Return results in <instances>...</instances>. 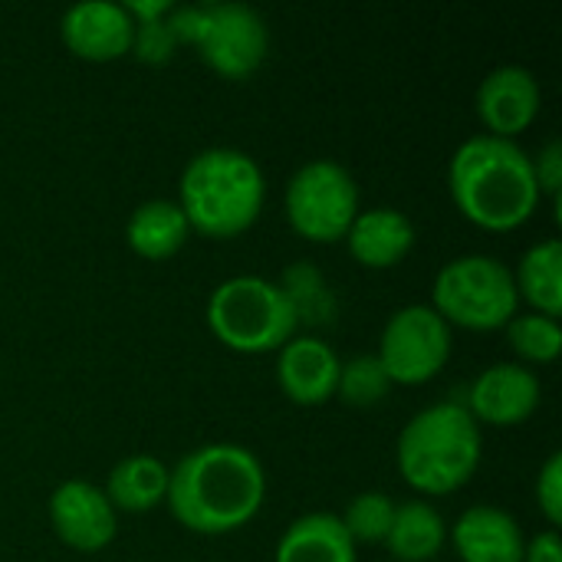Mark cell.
<instances>
[{
	"mask_svg": "<svg viewBox=\"0 0 562 562\" xmlns=\"http://www.w3.org/2000/svg\"><path fill=\"white\" fill-rule=\"evenodd\" d=\"M267 494L260 458L234 441L201 445L168 477V507L194 533H234L247 527Z\"/></svg>",
	"mask_w": 562,
	"mask_h": 562,
	"instance_id": "cell-1",
	"label": "cell"
},
{
	"mask_svg": "<svg viewBox=\"0 0 562 562\" xmlns=\"http://www.w3.org/2000/svg\"><path fill=\"white\" fill-rule=\"evenodd\" d=\"M448 188L458 211L487 231H514L530 221L540 204L533 158L514 138L487 132L471 135L454 148Z\"/></svg>",
	"mask_w": 562,
	"mask_h": 562,
	"instance_id": "cell-2",
	"label": "cell"
},
{
	"mask_svg": "<svg viewBox=\"0 0 562 562\" xmlns=\"http://www.w3.org/2000/svg\"><path fill=\"white\" fill-rule=\"evenodd\" d=\"M267 198V181L254 155L234 145H211L198 151L178 181V204L191 224L207 237H237L247 231Z\"/></svg>",
	"mask_w": 562,
	"mask_h": 562,
	"instance_id": "cell-3",
	"label": "cell"
},
{
	"mask_svg": "<svg viewBox=\"0 0 562 562\" xmlns=\"http://www.w3.org/2000/svg\"><path fill=\"white\" fill-rule=\"evenodd\" d=\"M481 454V425L458 398L422 408L402 428L395 448L405 484L431 497L464 487L477 474Z\"/></svg>",
	"mask_w": 562,
	"mask_h": 562,
	"instance_id": "cell-4",
	"label": "cell"
},
{
	"mask_svg": "<svg viewBox=\"0 0 562 562\" xmlns=\"http://www.w3.org/2000/svg\"><path fill=\"white\" fill-rule=\"evenodd\" d=\"M207 326L227 349L257 356L290 342L300 323L280 283L257 273H237L214 286Z\"/></svg>",
	"mask_w": 562,
	"mask_h": 562,
	"instance_id": "cell-5",
	"label": "cell"
},
{
	"mask_svg": "<svg viewBox=\"0 0 562 562\" xmlns=\"http://www.w3.org/2000/svg\"><path fill=\"white\" fill-rule=\"evenodd\" d=\"M431 306L448 326L504 329L520 306L514 270L491 254H464L448 260L431 286Z\"/></svg>",
	"mask_w": 562,
	"mask_h": 562,
	"instance_id": "cell-6",
	"label": "cell"
},
{
	"mask_svg": "<svg viewBox=\"0 0 562 562\" xmlns=\"http://www.w3.org/2000/svg\"><path fill=\"white\" fill-rule=\"evenodd\" d=\"M283 207L300 237L333 244L349 234L356 214L362 211L359 184L336 158H313L290 175Z\"/></svg>",
	"mask_w": 562,
	"mask_h": 562,
	"instance_id": "cell-7",
	"label": "cell"
},
{
	"mask_svg": "<svg viewBox=\"0 0 562 562\" xmlns=\"http://www.w3.org/2000/svg\"><path fill=\"white\" fill-rule=\"evenodd\" d=\"M375 356L392 385H422L448 366L451 326L431 303H408L389 316Z\"/></svg>",
	"mask_w": 562,
	"mask_h": 562,
	"instance_id": "cell-8",
	"label": "cell"
},
{
	"mask_svg": "<svg viewBox=\"0 0 562 562\" xmlns=\"http://www.w3.org/2000/svg\"><path fill=\"white\" fill-rule=\"evenodd\" d=\"M201 7L204 20L194 46L204 63L227 79H247L257 72L270 49V30L260 10L240 0H211Z\"/></svg>",
	"mask_w": 562,
	"mask_h": 562,
	"instance_id": "cell-9",
	"label": "cell"
},
{
	"mask_svg": "<svg viewBox=\"0 0 562 562\" xmlns=\"http://www.w3.org/2000/svg\"><path fill=\"white\" fill-rule=\"evenodd\" d=\"M543 385L537 372L524 362H494L468 389L464 408L477 425H520L540 408Z\"/></svg>",
	"mask_w": 562,
	"mask_h": 562,
	"instance_id": "cell-10",
	"label": "cell"
},
{
	"mask_svg": "<svg viewBox=\"0 0 562 562\" xmlns=\"http://www.w3.org/2000/svg\"><path fill=\"white\" fill-rule=\"evenodd\" d=\"M49 524L56 537L79 553H95L109 547L119 530L115 507L109 504L105 491L79 477L63 481L49 494Z\"/></svg>",
	"mask_w": 562,
	"mask_h": 562,
	"instance_id": "cell-11",
	"label": "cell"
},
{
	"mask_svg": "<svg viewBox=\"0 0 562 562\" xmlns=\"http://www.w3.org/2000/svg\"><path fill=\"white\" fill-rule=\"evenodd\" d=\"M63 43L92 63H109L132 53L135 20L125 3L115 0H79L63 10L59 16Z\"/></svg>",
	"mask_w": 562,
	"mask_h": 562,
	"instance_id": "cell-12",
	"label": "cell"
},
{
	"mask_svg": "<svg viewBox=\"0 0 562 562\" xmlns=\"http://www.w3.org/2000/svg\"><path fill=\"white\" fill-rule=\"evenodd\" d=\"M540 79L520 63H504L491 69L477 86V115L491 128L487 135L514 138L540 115Z\"/></svg>",
	"mask_w": 562,
	"mask_h": 562,
	"instance_id": "cell-13",
	"label": "cell"
},
{
	"mask_svg": "<svg viewBox=\"0 0 562 562\" xmlns=\"http://www.w3.org/2000/svg\"><path fill=\"white\" fill-rule=\"evenodd\" d=\"M277 379L280 389L296 405H323L336 395L342 359L319 336H293L277 349Z\"/></svg>",
	"mask_w": 562,
	"mask_h": 562,
	"instance_id": "cell-14",
	"label": "cell"
},
{
	"mask_svg": "<svg viewBox=\"0 0 562 562\" xmlns=\"http://www.w3.org/2000/svg\"><path fill=\"white\" fill-rule=\"evenodd\" d=\"M454 553L464 562H524V530L517 517L494 504L468 507L451 527Z\"/></svg>",
	"mask_w": 562,
	"mask_h": 562,
	"instance_id": "cell-15",
	"label": "cell"
},
{
	"mask_svg": "<svg viewBox=\"0 0 562 562\" xmlns=\"http://www.w3.org/2000/svg\"><path fill=\"white\" fill-rule=\"evenodd\" d=\"M346 244L362 267L385 270L405 260L415 247V224L395 207H369L356 214Z\"/></svg>",
	"mask_w": 562,
	"mask_h": 562,
	"instance_id": "cell-16",
	"label": "cell"
},
{
	"mask_svg": "<svg viewBox=\"0 0 562 562\" xmlns=\"http://www.w3.org/2000/svg\"><path fill=\"white\" fill-rule=\"evenodd\" d=\"M273 562H356V543L349 540L339 514H303L296 517L280 543Z\"/></svg>",
	"mask_w": 562,
	"mask_h": 562,
	"instance_id": "cell-17",
	"label": "cell"
},
{
	"mask_svg": "<svg viewBox=\"0 0 562 562\" xmlns=\"http://www.w3.org/2000/svg\"><path fill=\"white\" fill-rule=\"evenodd\" d=\"M188 237H191V224H188L181 204L168 201V198L142 201L128 214V224H125L128 247L148 260H165V257L178 254Z\"/></svg>",
	"mask_w": 562,
	"mask_h": 562,
	"instance_id": "cell-18",
	"label": "cell"
},
{
	"mask_svg": "<svg viewBox=\"0 0 562 562\" xmlns=\"http://www.w3.org/2000/svg\"><path fill=\"white\" fill-rule=\"evenodd\" d=\"M168 464L155 454H128L105 477V497L115 510H155L168 497Z\"/></svg>",
	"mask_w": 562,
	"mask_h": 562,
	"instance_id": "cell-19",
	"label": "cell"
},
{
	"mask_svg": "<svg viewBox=\"0 0 562 562\" xmlns=\"http://www.w3.org/2000/svg\"><path fill=\"white\" fill-rule=\"evenodd\" d=\"M448 540L445 517L428 501H405L395 504V517L385 537V547L395 560L428 562L441 553Z\"/></svg>",
	"mask_w": 562,
	"mask_h": 562,
	"instance_id": "cell-20",
	"label": "cell"
},
{
	"mask_svg": "<svg viewBox=\"0 0 562 562\" xmlns=\"http://www.w3.org/2000/svg\"><path fill=\"white\" fill-rule=\"evenodd\" d=\"M517 296L533 306V313L560 316L562 313V244L560 237L537 240L524 250L514 270Z\"/></svg>",
	"mask_w": 562,
	"mask_h": 562,
	"instance_id": "cell-21",
	"label": "cell"
},
{
	"mask_svg": "<svg viewBox=\"0 0 562 562\" xmlns=\"http://www.w3.org/2000/svg\"><path fill=\"white\" fill-rule=\"evenodd\" d=\"M280 290L286 293L296 323L306 326H326L336 316V293L329 286V280L323 277V270L310 260H296L283 270Z\"/></svg>",
	"mask_w": 562,
	"mask_h": 562,
	"instance_id": "cell-22",
	"label": "cell"
},
{
	"mask_svg": "<svg viewBox=\"0 0 562 562\" xmlns=\"http://www.w3.org/2000/svg\"><path fill=\"white\" fill-rule=\"evenodd\" d=\"M507 339L514 352L527 362H553L562 349L560 319L543 313H517L507 326Z\"/></svg>",
	"mask_w": 562,
	"mask_h": 562,
	"instance_id": "cell-23",
	"label": "cell"
},
{
	"mask_svg": "<svg viewBox=\"0 0 562 562\" xmlns=\"http://www.w3.org/2000/svg\"><path fill=\"white\" fill-rule=\"evenodd\" d=\"M392 389V379L389 372L382 369L379 356H352L349 362L339 366V385H336V395L356 408H369L375 402H382Z\"/></svg>",
	"mask_w": 562,
	"mask_h": 562,
	"instance_id": "cell-24",
	"label": "cell"
},
{
	"mask_svg": "<svg viewBox=\"0 0 562 562\" xmlns=\"http://www.w3.org/2000/svg\"><path fill=\"white\" fill-rule=\"evenodd\" d=\"M392 517H395V501L389 494L366 491L349 501V507L342 510L339 520L352 543H385Z\"/></svg>",
	"mask_w": 562,
	"mask_h": 562,
	"instance_id": "cell-25",
	"label": "cell"
},
{
	"mask_svg": "<svg viewBox=\"0 0 562 562\" xmlns=\"http://www.w3.org/2000/svg\"><path fill=\"white\" fill-rule=\"evenodd\" d=\"M168 16V13H165ZM161 20H142L135 23V36H132V53L142 63H168L178 49V40L171 36L168 23Z\"/></svg>",
	"mask_w": 562,
	"mask_h": 562,
	"instance_id": "cell-26",
	"label": "cell"
},
{
	"mask_svg": "<svg viewBox=\"0 0 562 562\" xmlns=\"http://www.w3.org/2000/svg\"><path fill=\"white\" fill-rule=\"evenodd\" d=\"M537 504L543 510V517L550 520V527L562 524V454H550L547 464L537 474Z\"/></svg>",
	"mask_w": 562,
	"mask_h": 562,
	"instance_id": "cell-27",
	"label": "cell"
},
{
	"mask_svg": "<svg viewBox=\"0 0 562 562\" xmlns=\"http://www.w3.org/2000/svg\"><path fill=\"white\" fill-rule=\"evenodd\" d=\"M533 178H537V188H540V198L550 194L557 204H560V188H562V145L560 138H550L537 158H533Z\"/></svg>",
	"mask_w": 562,
	"mask_h": 562,
	"instance_id": "cell-28",
	"label": "cell"
},
{
	"mask_svg": "<svg viewBox=\"0 0 562 562\" xmlns=\"http://www.w3.org/2000/svg\"><path fill=\"white\" fill-rule=\"evenodd\" d=\"M524 562H562V540L557 530H543L524 543Z\"/></svg>",
	"mask_w": 562,
	"mask_h": 562,
	"instance_id": "cell-29",
	"label": "cell"
}]
</instances>
